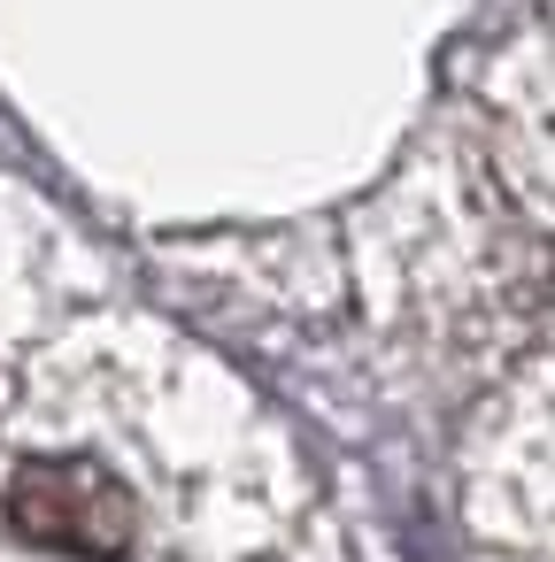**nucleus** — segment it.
<instances>
[{"mask_svg": "<svg viewBox=\"0 0 555 562\" xmlns=\"http://www.w3.org/2000/svg\"><path fill=\"white\" fill-rule=\"evenodd\" d=\"M9 524L47 547V554H78V562H116L140 539V508L124 493V477H109L86 454H40L9 477Z\"/></svg>", "mask_w": 555, "mask_h": 562, "instance_id": "obj_1", "label": "nucleus"}]
</instances>
